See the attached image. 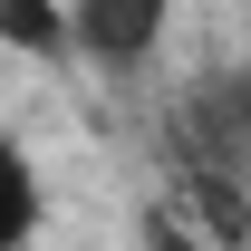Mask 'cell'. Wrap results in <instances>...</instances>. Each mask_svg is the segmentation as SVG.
<instances>
[{"label":"cell","mask_w":251,"mask_h":251,"mask_svg":"<svg viewBox=\"0 0 251 251\" xmlns=\"http://www.w3.org/2000/svg\"><path fill=\"white\" fill-rule=\"evenodd\" d=\"M135 232H145V251H203V232H193L174 203H145V222H135Z\"/></svg>","instance_id":"6"},{"label":"cell","mask_w":251,"mask_h":251,"mask_svg":"<svg viewBox=\"0 0 251 251\" xmlns=\"http://www.w3.org/2000/svg\"><path fill=\"white\" fill-rule=\"evenodd\" d=\"M0 49H20V58H68V0H0Z\"/></svg>","instance_id":"5"},{"label":"cell","mask_w":251,"mask_h":251,"mask_svg":"<svg viewBox=\"0 0 251 251\" xmlns=\"http://www.w3.org/2000/svg\"><path fill=\"white\" fill-rule=\"evenodd\" d=\"M174 213L222 251H251V193L232 184V164H184V184H174Z\"/></svg>","instance_id":"3"},{"label":"cell","mask_w":251,"mask_h":251,"mask_svg":"<svg viewBox=\"0 0 251 251\" xmlns=\"http://www.w3.org/2000/svg\"><path fill=\"white\" fill-rule=\"evenodd\" d=\"M174 0H68V58L87 68H145Z\"/></svg>","instance_id":"1"},{"label":"cell","mask_w":251,"mask_h":251,"mask_svg":"<svg viewBox=\"0 0 251 251\" xmlns=\"http://www.w3.org/2000/svg\"><path fill=\"white\" fill-rule=\"evenodd\" d=\"M184 135H193V164H251V68H213L193 77L184 97Z\"/></svg>","instance_id":"2"},{"label":"cell","mask_w":251,"mask_h":251,"mask_svg":"<svg viewBox=\"0 0 251 251\" xmlns=\"http://www.w3.org/2000/svg\"><path fill=\"white\" fill-rule=\"evenodd\" d=\"M39 232V164L20 155V135H0V251H29Z\"/></svg>","instance_id":"4"}]
</instances>
